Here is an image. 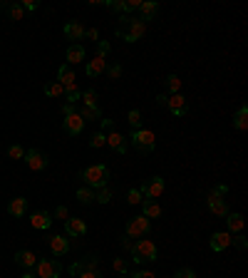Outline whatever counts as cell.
Masks as SVG:
<instances>
[{"label":"cell","instance_id":"obj_1","mask_svg":"<svg viewBox=\"0 0 248 278\" xmlns=\"http://www.w3.org/2000/svg\"><path fill=\"white\" fill-rule=\"evenodd\" d=\"M82 182H85V186H90V189H102V186H107V182H109V169L104 167V164L87 167L82 171Z\"/></svg>","mask_w":248,"mask_h":278},{"label":"cell","instance_id":"obj_2","mask_svg":"<svg viewBox=\"0 0 248 278\" xmlns=\"http://www.w3.org/2000/svg\"><path fill=\"white\" fill-rule=\"evenodd\" d=\"M127 139H129V144H134V149H136L139 154H149V151H154V147H156V137H154V132H149V130H134Z\"/></svg>","mask_w":248,"mask_h":278},{"label":"cell","instance_id":"obj_3","mask_svg":"<svg viewBox=\"0 0 248 278\" xmlns=\"http://www.w3.org/2000/svg\"><path fill=\"white\" fill-rule=\"evenodd\" d=\"M129 251H132V256H134L136 263H142V261H156V256H159V251H156L154 241H149V239H139Z\"/></svg>","mask_w":248,"mask_h":278},{"label":"cell","instance_id":"obj_4","mask_svg":"<svg viewBox=\"0 0 248 278\" xmlns=\"http://www.w3.org/2000/svg\"><path fill=\"white\" fill-rule=\"evenodd\" d=\"M152 231V221L147 219V216H134L127 221L124 226V234H127V239H142V236H147Z\"/></svg>","mask_w":248,"mask_h":278},{"label":"cell","instance_id":"obj_5","mask_svg":"<svg viewBox=\"0 0 248 278\" xmlns=\"http://www.w3.org/2000/svg\"><path fill=\"white\" fill-rule=\"evenodd\" d=\"M127 28H129V30H117V35L122 37L124 42H136V40H142V37H144V33H147V25H144L139 18H136V20L129 18Z\"/></svg>","mask_w":248,"mask_h":278},{"label":"cell","instance_id":"obj_6","mask_svg":"<svg viewBox=\"0 0 248 278\" xmlns=\"http://www.w3.org/2000/svg\"><path fill=\"white\" fill-rule=\"evenodd\" d=\"M35 268H38V278H60L62 273V266L58 259H38Z\"/></svg>","mask_w":248,"mask_h":278},{"label":"cell","instance_id":"obj_7","mask_svg":"<svg viewBox=\"0 0 248 278\" xmlns=\"http://www.w3.org/2000/svg\"><path fill=\"white\" fill-rule=\"evenodd\" d=\"M139 191H142V196L144 199H159L161 194H164V179L161 176H152V179H147L144 184L139 186Z\"/></svg>","mask_w":248,"mask_h":278},{"label":"cell","instance_id":"obj_8","mask_svg":"<svg viewBox=\"0 0 248 278\" xmlns=\"http://www.w3.org/2000/svg\"><path fill=\"white\" fill-rule=\"evenodd\" d=\"M22 159H25V164L33 169V171H42V169L47 167V157H45L40 149H27Z\"/></svg>","mask_w":248,"mask_h":278},{"label":"cell","instance_id":"obj_9","mask_svg":"<svg viewBox=\"0 0 248 278\" xmlns=\"http://www.w3.org/2000/svg\"><path fill=\"white\" fill-rule=\"evenodd\" d=\"M167 107L174 117H184L189 112V102H186L184 94H172V97H167Z\"/></svg>","mask_w":248,"mask_h":278},{"label":"cell","instance_id":"obj_10","mask_svg":"<svg viewBox=\"0 0 248 278\" xmlns=\"http://www.w3.org/2000/svg\"><path fill=\"white\" fill-rule=\"evenodd\" d=\"M62 130L67 132L70 137H77L79 132L85 130V119H82L77 112H72V114H67V117L62 119Z\"/></svg>","mask_w":248,"mask_h":278},{"label":"cell","instance_id":"obj_11","mask_svg":"<svg viewBox=\"0 0 248 278\" xmlns=\"http://www.w3.org/2000/svg\"><path fill=\"white\" fill-rule=\"evenodd\" d=\"M231 243H233V239H231L229 231H216V234H211V251H216V254H221V251H226Z\"/></svg>","mask_w":248,"mask_h":278},{"label":"cell","instance_id":"obj_12","mask_svg":"<svg viewBox=\"0 0 248 278\" xmlns=\"http://www.w3.org/2000/svg\"><path fill=\"white\" fill-rule=\"evenodd\" d=\"M107 144L115 149L117 154H127V151H129V139H127L124 134H119L117 130L107 134Z\"/></svg>","mask_w":248,"mask_h":278},{"label":"cell","instance_id":"obj_13","mask_svg":"<svg viewBox=\"0 0 248 278\" xmlns=\"http://www.w3.org/2000/svg\"><path fill=\"white\" fill-rule=\"evenodd\" d=\"M30 226L38 229V231H47V229L52 226V214H50V211H35V214L30 216Z\"/></svg>","mask_w":248,"mask_h":278},{"label":"cell","instance_id":"obj_14","mask_svg":"<svg viewBox=\"0 0 248 278\" xmlns=\"http://www.w3.org/2000/svg\"><path fill=\"white\" fill-rule=\"evenodd\" d=\"M156 13H159V3H154V0H142V5H139V20L147 25L149 20L156 18Z\"/></svg>","mask_w":248,"mask_h":278},{"label":"cell","instance_id":"obj_15","mask_svg":"<svg viewBox=\"0 0 248 278\" xmlns=\"http://www.w3.org/2000/svg\"><path fill=\"white\" fill-rule=\"evenodd\" d=\"M50 251H52L55 256H65V254L70 251V241H67V236H62V234L50 236Z\"/></svg>","mask_w":248,"mask_h":278},{"label":"cell","instance_id":"obj_16","mask_svg":"<svg viewBox=\"0 0 248 278\" xmlns=\"http://www.w3.org/2000/svg\"><path fill=\"white\" fill-rule=\"evenodd\" d=\"M65 234H67V236H85V234H87V223L82 221V219H72V216H70V219L65 221Z\"/></svg>","mask_w":248,"mask_h":278},{"label":"cell","instance_id":"obj_17","mask_svg":"<svg viewBox=\"0 0 248 278\" xmlns=\"http://www.w3.org/2000/svg\"><path fill=\"white\" fill-rule=\"evenodd\" d=\"M104 70H107V57H99V55H95V60H90L87 67H85L87 77H99Z\"/></svg>","mask_w":248,"mask_h":278},{"label":"cell","instance_id":"obj_18","mask_svg":"<svg viewBox=\"0 0 248 278\" xmlns=\"http://www.w3.org/2000/svg\"><path fill=\"white\" fill-rule=\"evenodd\" d=\"M25 211H27V199L15 196V199H10V201H8V214H10V216L20 219V216H25Z\"/></svg>","mask_w":248,"mask_h":278},{"label":"cell","instance_id":"obj_19","mask_svg":"<svg viewBox=\"0 0 248 278\" xmlns=\"http://www.w3.org/2000/svg\"><path fill=\"white\" fill-rule=\"evenodd\" d=\"M58 82L62 85V87H72L75 85V70L65 62V65H60L58 70Z\"/></svg>","mask_w":248,"mask_h":278},{"label":"cell","instance_id":"obj_20","mask_svg":"<svg viewBox=\"0 0 248 278\" xmlns=\"http://www.w3.org/2000/svg\"><path fill=\"white\" fill-rule=\"evenodd\" d=\"M209 211L211 214H216V216H226L229 214V204H226V199H221V196H209Z\"/></svg>","mask_w":248,"mask_h":278},{"label":"cell","instance_id":"obj_21","mask_svg":"<svg viewBox=\"0 0 248 278\" xmlns=\"http://www.w3.org/2000/svg\"><path fill=\"white\" fill-rule=\"evenodd\" d=\"M226 223H229V234H241L243 231V214H238V211H233V214H226Z\"/></svg>","mask_w":248,"mask_h":278},{"label":"cell","instance_id":"obj_22","mask_svg":"<svg viewBox=\"0 0 248 278\" xmlns=\"http://www.w3.org/2000/svg\"><path fill=\"white\" fill-rule=\"evenodd\" d=\"M142 211H144L142 216H147L149 221L161 216V206L156 204V201H152V199H144V201H142Z\"/></svg>","mask_w":248,"mask_h":278},{"label":"cell","instance_id":"obj_23","mask_svg":"<svg viewBox=\"0 0 248 278\" xmlns=\"http://www.w3.org/2000/svg\"><path fill=\"white\" fill-rule=\"evenodd\" d=\"M248 127V107L246 105H241L238 110H236V114H233V130L243 132Z\"/></svg>","mask_w":248,"mask_h":278},{"label":"cell","instance_id":"obj_24","mask_svg":"<svg viewBox=\"0 0 248 278\" xmlns=\"http://www.w3.org/2000/svg\"><path fill=\"white\" fill-rule=\"evenodd\" d=\"M15 263H18V266H22V268H35L38 256H35L33 251H18V254H15Z\"/></svg>","mask_w":248,"mask_h":278},{"label":"cell","instance_id":"obj_25","mask_svg":"<svg viewBox=\"0 0 248 278\" xmlns=\"http://www.w3.org/2000/svg\"><path fill=\"white\" fill-rule=\"evenodd\" d=\"M82 60H85V47H82V45H77V42H72V45L67 47V65L72 67V65L82 62Z\"/></svg>","mask_w":248,"mask_h":278},{"label":"cell","instance_id":"obj_26","mask_svg":"<svg viewBox=\"0 0 248 278\" xmlns=\"http://www.w3.org/2000/svg\"><path fill=\"white\" fill-rule=\"evenodd\" d=\"M65 37L67 40H82L85 37V28H82V22H67L65 25Z\"/></svg>","mask_w":248,"mask_h":278},{"label":"cell","instance_id":"obj_27","mask_svg":"<svg viewBox=\"0 0 248 278\" xmlns=\"http://www.w3.org/2000/svg\"><path fill=\"white\" fill-rule=\"evenodd\" d=\"M95 201L97 204H109V201H112V189H109V186L95 189Z\"/></svg>","mask_w":248,"mask_h":278},{"label":"cell","instance_id":"obj_28","mask_svg":"<svg viewBox=\"0 0 248 278\" xmlns=\"http://www.w3.org/2000/svg\"><path fill=\"white\" fill-rule=\"evenodd\" d=\"M164 85H167V92H169V97H172V94H179V90H181V80H179L176 74H169V77L164 80Z\"/></svg>","mask_w":248,"mask_h":278},{"label":"cell","instance_id":"obj_29","mask_svg":"<svg viewBox=\"0 0 248 278\" xmlns=\"http://www.w3.org/2000/svg\"><path fill=\"white\" fill-rule=\"evenodd\" d=\"M77 114H79L85 122H87V119H92V122H95V119H102V112H99V107H82Z\"/></svg>","mask_w":248,"mask_h":278},{"label":"cell","instance_id":"obj_30","mask_svg":"<svg viewBox=\"0 0 248 278\" xmlns=\"http://www.w3.org/2000/svg\"><path fill=\"white\" fill-rule=\"evenodd\" d=\"M77 199H79L82 204H92V201H95V189H90V186L77 189Z\"/></svg>","mask_w":248,"mask_h":278},{"label":"cell","instance_id":"obj_31","mask_svg":"<svg viewBox=\"0 0 248 278\" xmlns=\"http://www.w3.org/2000/svg\"><path fill=\"white\" fill-rule=\"evenodd\" d=\"M45 94H47V97H62V94H65V87L60 85L58 80H55V82H47V85H45Z\"/></svg>","mask_w":248,"mask_h":278},{"label":"cell","instance_id":"obj_32","mask_svg":"<svg viewBox=\"0 0 248 278\" xmlns=\"http://www.w3.org/2000/svg\"><path fill=\"white\" fill-rule=\"evenodd\" d=\"M104 144H107V134H104V132H95V134L90 137V147L92 149H102Z\"/></svg>","mask_w":248,"mask_h":278},{"label":"cell","instance_id":"obj_33","mask_svg":"<svg viewBox=\"0 0 248 278\" xmlns=\"http://www.w3.org/2000/svg\"><path fill=\"white\" fill-rule=\"evenodd\" d=\"M5 10H8L10 20H22V15H25V10H22V5H20V3H10Z\"/></svg>","mask_w":248,"mask_h":278},{"label":"cell","instance_id":"obj_34","mask_svg":"<svg viewBox=\"0 0 248 278\" xmlns=\"http://www.w3.org/2000/svg\"><path fill=\"white\" fill-rule=\"evenodd\" d=\"M127 119H129V127H132V132L134 130H142V112H139V110H129Z\"/></svg>","mask_w":248,"mask_h":278},{"label":"cell","instance_id":"obj_35","mask_svg":"<svg viewBox=\"0 0 248 278\" xmlns=\"http://www.w3.org/2000/svg\"><path fill=\"white\" fill-rule=\"evenodd\" d=\"M65 97H67V105H75L82 99V92L77 90V85H72V87H65Z\"/></svg>","mask_w":248,"mask_h":278},{"label":"cell","instance_id":"obj_36","mask_svg":"<svg viewBox=\"0 0 248 278\" xmlns=\"http://www.w3.org/2000/svg\"><path fill=\"white\" fill-rule=\"evenodd\" d=\"M82 107H97V92L95 90H85V92H82Z\"/></svg>","mask_w":248,"mask_h":278},{"label":"cell","instance_id":"obj_37","mask_svg":"<svg viewBox=\"0 0 248 278\" xmlns=\"http://www.w3.org/2000/svg\"><path fill=\"white\" fill-rule=\"evenodd\" d=\"M142 201H144V196H142V191H139V189H129V191H127V204H142Z\"/></svg>","mask_w":248,"mask_h":278},{"label":"cell","instance_id":"obj_38","mask_svg":"<svg viewBox=\"0 0 248 278\" xmlns=\"http://www.w3.org/2000/svg\"><path fill=\"white\" fill-rule=\"evenodd\" d=\"M8 157L10 159H22L25 157V149L20 147V144H13V147H8Z\"/></svg>","mask_w":248,"mask_h":278},{"label":"cell","instance_id":"obj_39","mask_svg":"<svg viewBox=\"0 0 248 278\" xmlns=\"http://www.w3.org/2000/svg\"><path fill=\"white\" fill-rule=\"evenodd\" d=\"M109 50H112V45H109L107 40H99V42H97V55L99 57H107L109 55Z\"/></svg>","mask_w":248,"mask_h":278},{"label":"cell","instance_id":"obj_40","mask_svg":"<svg viewBox=\"0 0 248 278\" xmlns=\"http://www.w3.org/2000/svg\"><path fill=\"white\" fill-rule=\"evenodd\" d=\"M112 266H115V271L119 273V276H127V271H129V266H127V261L124 259H115Z\"/></svg>","mask_w":248,"mask_h":278},{"label":"cell","instance_id":"obj_41","mask_svg":"<svg viewBox=\"0 0 248 278\" xmlns=\"http://www.w3.org/2000/svg\"><path fill=\"white\" fill-rule=\"evenodd\" d=\"M97 263H99V259H97V256H87V259L82 261V271H95Z\"/></svg>","mask_w":248,"mask_h":278},{"label":"cell","instance_id":"obj_42","mask_svg":"<svg viewBox=\"0 0 248 278\" xmlns=\"http://www.w3.org/2000/svg\"><path fill=\"white\" fill-rule=\"evenodd\" d=\"M139 5H142V0H124L122 13H134V10H139Z\"/></svg>","mask_w":248,"mask_h":278},{"label":"cell","instance_id":"obj_43","mask_svg":"<svg viewBox=\"0 0 248 278\" xmlns=\"http://www.w3.org/2000/svg\"><path fill=\"white\" fill-rule=\"evenodd\" d=\"M109 10H115V13H122V8H124V0H107L104 3Z\"/></svg>","mask_w":248,"mask_h":278},{"label":"cell","instance_id":"obj_44","mask_svg":"<svg viewBox=\"0 0 248 278\" xmlns=\"http://www.w3.org/2000/svg\"><path fill=\"white\" fill-rule=\"evenodd\" d=\"M174 278H196V273H194V268H179Z\"/></svg>","mask_w":248,"mask_h":278},{"label":"cell","instance_id":"obj_45","mask_svg":"<svg viewBox=\"0 0 248 278\" xmlns=\"http://www.w3.org/2000/svg\"><path fill=\"white\" fill-rule=\"evenodd\" d=\"M55 216H58V219H62V221H67V219H70V211H67V206H58V209H55Z\"/></svg>","mask_w":248,"mask_h":278},{"label":"cell","instance_id":"obj_46","mask_svg":"<svg viewBox=\"0 0 248 278\" xmlns=\"http://www.w3.org/2000/svg\"><path fill=\"white\" fill-rule=\"evenodd\" d=\"M211 194H213V196H221V199H224V196L229 194V186H224V184L213 186V191H211Z\"/></svg>","mask_w":248,"mask_h":278},{"label":"cell","instance_id":"obj_47","mask_svg":"<svg viewBox=\"0 0 248 278\" xmlns=\"http://www.w3.org/2000/svg\"><path fill=\"white\" fill-rule=\"evenodd\" d=\"M20 5H22V10H30V13H33V10H38V0H25V3H20Z\"/></svg>","mask_w":248,"mask_h":278},{"label":"cell","instance_id":"obj_48","mask_svg":"<svg viewBox=\"0 0 248 278\" xmlns=\"http://www.w3.org/2000/svg\"><path fill=\"white\" fill-rule=\"evenodd\" d=\"M107 72H109V77H112V80H117V77H122V65H112V67H109Z\"/></svg>","mask_w":248,"mask_h":278},{"label":"cell","instance_id":"obj_49","mask_svg":"<svg viewBox=\"0 0 248 278\" xmlns=\"http://www.w3.org/2000/svg\"><path fill=\"white\" fill-rule=\"evenodd\" d=\"M77 278H102V273H99V271H82V273H79V276Z\"/></svg>","mask_w":248,"mask_h":278},{"label":"cell","instance_id":"obj_50","mask_svg":"<svg viewBox=\"0 0 248 278\" xmlns=\"http://www.w3.org/2000/svg\"><path fill=\"white\" fill-rule=\"evenodd\" d=\"M79 273H82V263H72V266H70V276L77 278Z\"/></svg>","mask_w":248,"mask_h":278},{"label":"cell","instance_id":"obj_51","mask_svg":"<svg viewBox=\"0 0 248 278\" xmlns=\"http://www.w3.org/2000/svg\"><path fill=\"white\" fill-rule=\"evenodd\" d=\"M132 278H156V276H154V271H134Z\"/></svg>","mask_w":248,"mask_h":278},{"label":"cell","instance_id":"obj_52","mask_svg":"<svg viewBox=\"0 0 248 278\" xmlns=\"http://www.w3.org/2000/svg\"><path fill=\"white\" fill-rule=\"evenodd\" d=\"M102 132H115V124H112V119H102Z\"/></svg>","mask_w":248,"mask_h":278},{"label":"cell","instance_id":"obj_53","mask_svg":"<svg viewBox=\"0 0 248 278\" xmlns=\"http://www.w3.org/2000/svg\"><path fill=\"white\" fill-rule=\"evenodd\" d=\"M85 35L90 37V40H95V42H99V33H97V28H92V30H85Z\"/></svg>","mask_w":248,"mask_h":278},{"label":"cell","instance_id":"obj_54","mask_svg":"<svg viewBox=\"0 0 248 278\" xmlns=\"http://www.w3.org/2000/svg\"><path fill=\"white\" fill-rule=\"evenodd\" d=\"M72 112H75V105H67V102L62 105V114H65V117H67V114H72Z\"/></svg>","mask_w":248,"mask_h":278},{"label":"cell","instance_id":"obj_55","mask_svg":"<svg viewBox=\"0 0 248 278\" xmlns=\"http://www.w3.org/2000/svg\"><path fill=\"white\" fill-rule=\"evenodd\" d=\"M236 246H238V248H246L248 243H246V239H243V236H238V239H236Z\"/></svg>","mask_w":248,"mask_h":278},{"label":"cell","instance_id":"obj_56","mask_svg":"<svg viewBox=\"0 0 248 278\" xmlns=\"http://www.w3.org/2000/svg\"><path fill=\"white\" fill-rule=\"evenodd\" d=\"M20 278H38V276H33V273H22Z\"/></svg>","mask_w":248,"mask_h":278},{"label":"cell","instance_id":"obj_57","mask_svg":"<svg viewBox=\"0 0 248 278\" xmlns=\"http://www.w3.org/2000/svg\"><path fill=\"white\" fill-rule=\"evenodd\" d=\"M122 278H127V276H122Z\"/></svg>","mask_w":248,"mask_h":278}]
</instances>
